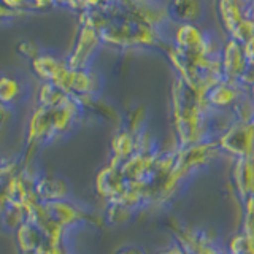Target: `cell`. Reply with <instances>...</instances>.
I'll use <instances>...</instances> for the list:
<instances>
[{"label": "cell", "mask_w": 254, "mask_h": 254, "mask_svg": "<svg viewBox=\"0 0 254 254\" xmlns=\"http://www.w3.org/2000/svg\"><path fill=\"white\" fill-rule=\"evenodd\" d=\"M83 118V102L68 97L56 107H35L27 119V146H42L58 141L76 129Z\"/></svg>", "instance_id": "obj_1"}, {"label": "cell", "mask_w": 254, "mask_h": 254, "mask_svg": "<svg viewBox=\"0 0 254 254\" xmlns=\"http://www.w3.org/2000/svg\"><path fill=\"white\" fill-rule=\"evenodd\" d=\"M26 221L34 222L46 237L56 242L67 243L68 232L87 221V214L70 198H64V200L38 202Z\"/></svg>", "instance_id": "obj_2"}, {"label": "cell", "mask_w": 254, "mask_h": 254, "mask_svg": "<svg viewBox=\"0 0 254 254\" xmlns=\"http://www.w3.org/2000/svg\"><path fill=\"white\" fill-rule=\"evenodd\" d=\"M102 46V40L99 29L92 22H86L78 32L75 45L67 56V64L75 70H87L91 68V64Z\"/></svg>", "instance_id": "obj_3"}, {"label": "cell", "mask_w": 254, "mask_h": 254, "mask_svg": "<svg viewBox=\"0 0 254 254\" xmlns=\"http://www.w3.org/2000/svg\"><path fill=\"white\" fill-rule=\"evenodd\" d=\"M32 73L42 83H50L62 89L65 84L71 67L67 64V59L51 51H42L30 62Z\"/></svg>", "instance_id": "obj_4"}, {"label": "cell", "mask_w": 254, "mask_h": 254, "mask_svg": "<svg viewBox=\"0 0 254 254\" xmlns=\"http://www.w3.org/2000/svg\"><path fill=\"white\" fill-rule=\"evenodd\" d=\"M221 145L226 151L240 157L253 156L254 148V123L238 124L230 129L221 140Z\"/></svg>", "instance_id": "obj_5"}, {"label": "cell", "mask_w": 254, "mask_h": 254, "mask_svg": "<svg viewBox=\"0 0 254 254\" xmlns=\"http://www.w3.org/2000/svg\"><path fill=\"white\" fill-rule=\"evenodd\" d=\"M34 190H35L38 202H53V200L70 198L68 197L70 188L67 185V181L56 177V175L37 173Z\"/></svg>", "instance_id": "obj_6"}, {"label": "cell", "mask_w": 254, "mask_h": 254, "mask_svg": "<svg viewBox=\"0 0 254 254\" xmlns=\"http://www.w3.org/2000/svg\"><path fill=\"white\" fill-rule=\"evenodd\" d=\"M29 89L24 79L14 75L2 73L0 75V103L3 107L14 110V107L27 99Z\"/></svg>", "instance_id": "obj_7"}, {"label": "cell", "mask_w": 254, "mask_h": 254, "mask_svg": "<svg viewBox=\"0 0 254 254\" xmlns=\"http://www.w3.org/2000/svg\"><path fill=\"white\" fill-rule=\"evenodd\" d=\"M169 16L181 24H192L202 14V3L200 0H170L167 6Z\"/></svg>", "instance_id": "obj_8"}, {"label": "cell", "mask_w": 254, "mask_h": 254, "mask_svg": "<svg viewBox=\"0 0 254 254\" xmlns=\"http://www.w3.org/2000/svg\"><path fill=\"white\" fill-rule=\"evenodd\" d=\"M246 70L245 51L240 48L238 42L232 40L224 51V71L229 78H238Z\"/></svg>", "instance_id": "obj_9"}, {"label": "cell", "mask_w": 254, "mask_h": 254, "mask_svg": "<svg viewBox=\"0 0 254 254\" xmlns=\"http://www.w3.org/2000/svg\"><path fill=\"white\" fill-rule=\"evenodd\" d=\"M68 97L58 86L50 83H42L37 91V107H56Z\"/></svg>", "instance_id": "obj_10"}, {"label": "cell", "mask_w": 254, "mask_h": 254, "mask_svg": "<svg viewBox=\"0 0 254 254\" xmlns=\"http://www.w3.org/2000/svg\"><path fill=\"white\" fill-rule=\"evenodd\" d=\"M240 164V177H238V186L242 192H250L254 195V157H242Z\"/></svg>", "instance_id": "obj_11"}, {"label": "cell", "mask_w": 254, "mask_h": 254, "mask_svg": "<svg viewBox=\"0 0 254 254\" xmlns=\"http://www.w3.org/2000/svg\"><path fill=\"white\" fill-rule=\"evenodd\" d=\"M235 97V91L232 87H229L227 84H221L216 86L214 89L210 92V102L213 105H229L230 102Z\"/></svg>", "instance_id": "obj_12"}, {"label": "cell", "mask_w": 254, "mask_h": 254, "mask_svg": "<svg viewBox=\"0 0 254 254\" xmlns=\"http://www.w3.org/2000/svg\"><path fill=\"white\" fill-rule=\"evenodd\" d=\"M18 53L22 56L24 59L27 61H34L37 56L42 53V48L38 46V43H35L34 40H22V42L18 43Z\"/></svg>", "instance_id": "obj_13"}, {"label": "cell", "mask_w": 254, "mask_h": 254, "mask_svg": "<svg viewBox=\"0 0 254 254\" xmlns=\"http://www.w3.org/2000/svg\"><path fill=\"white\" fill-rule=\"evenodd\" d=\"M115 254H148V253L138 245H124L121 248H118Z\"/></svg>", "instance_id": "obj_14"}, {"label": "cell", "mask_w": 254, "mask_h": 254, "mask_svg": "<svg viewBox=\"0 0 254 254\" xmlns=\"http://www.w3.org/2000/svg\"><path fill=\"white\" fill-rule=\"evenodd\" d=\"M11 116H13V110L6 108V107L2 105V103H0V129L5 127L8 123L11 121Z\"/></svg>", "instance_id": "obj_15"}, {"label": "cell", "mask_w": 254, "mask_h": 254, "mask_svg": "<svg viewBox=\"0 0 254 254\" xmlns=\"http://www.w3.org/2000/svg\"><path fill=\"white\" fill-rule=\"evenodd\" d=\"M16 13V10H13V8L6 6L2 0H0V21H5V19H10L13 18Z\"/></svg>", "instance_id": "obj_16"}, {"label": "cell", "mask_w": 254, "mask_h": 254, "mask_svg": "<svg viewBox=\"0 0 254 254\" xmlns=\"http://www.w3.org/2000/svg\"><path fill=\"white\" fill-rule=\"evenodd\" d=\"M159 254H186V251H183V250H181V246H178V245H172L170 248H167V250L161 251Z\"/></svg>", "instance_id": "obj_17"}, {"label": "cell", "mask_w": 254, "mask_h": 254, "mask_svg": "<svg viewBox=\"0 0 254 254\" xmlns=\"http://www.w3.org/2000/svg\"><path fill=\"white\" fill-rule=\"evenodd\" d=\"M253 99H254V86H253Z\"/></svg>", "instance_id": "obj_18"}, {"label": "cell", "mask_w": 254, "mask_h": 254, "mask_svg": "<svg viewBox=\"0 0 254 254\" xmlns=\"http://www.w3.org/2000/svg\"><path fill=\"white\" fill-rule=\"evenodd\" d=\"M70 254H71V253H70Z\"/></svg>", "instance_id": "obj_19"}]
</instances>
